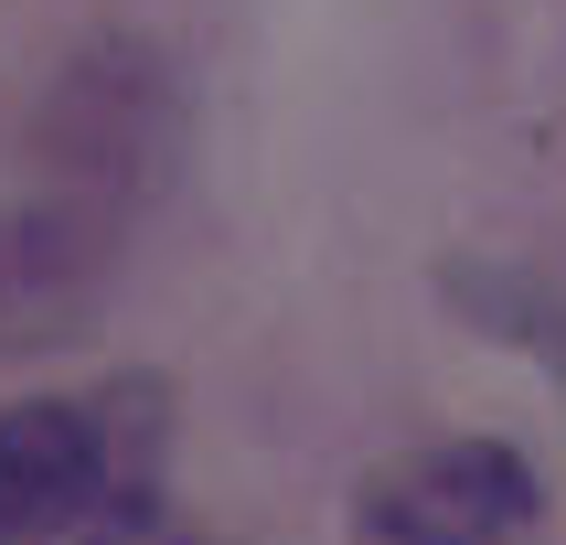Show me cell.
I'll use <instances>...</instances> for the list:
<instances>
[{"label": "cell", "instance_id": "obj_5", "mask_svg": "<svg viewBox=\"0 0 566 545\" xmlns=\"http://www.w3.org/2000/svg\"><path fill=\"white\" fill-rule=\"evenodd\" d=\"M86 545H192V535H171V524H160V513H150V524H96Z\"/></svg>", "mask_w": 566, "mask_h": 545}, {"label": "cell", "instance_id": "obj_2", "mask_svg": "<svg viewBox=\"0 0 566 545\" xmlns=\"http://www.w3.org/2000/svg\"><path fill=\"white\" fill-rule=\"evenodd\" d=\"M128 224L75 203V192H11L0 203V364L86 343L107 311Z\"/></svg>", "mask_w": 566, "mask_h": 545}, {"label": "cell", "instance_id": "obj_4", "mask_svg": "<svg viewBox=\"0 0 566 545\" xmlns=\"http://www.w3.org/2000/svg\"><path fill=\"white\" fill-rule=\"evenodd\" d=\"M107 513V428L75 396L0 407V545H43Z\"/></svg>", "mask_w": 566, "mask_h": 545}, {"label": "cell", "instance_id": "obj_1", "mask_svg": "<svg viewBox=\"0 0 566 545\" xmlns=\"http://www.w3.org/2000/svg\"><path fill=\"white\" fill-rule=\"evenodd\" d=\"M171 160H182V86H171L160 43L150 32L75 43L64 75L43 86V107H32V171H43V192H75V203L128 224L139 203H160Z\"/></svg>", "mask_w": 566, "mask_h": 545}, {"label": "cell", "instance_id": "obj_3", "mask_svg": "<svg viewBox=\"0 0 566 545\" xmlns=\"http://www.w3.org/2000/svg\"><path fill=\"white\" fill-rule=\"evenodd\" d=\"M524 524H535V471L503 439L407 449L353 492V535L364 545H513Z\"/></svg>", "mask_w": 566, "mask_h": 545}]
</instances>
